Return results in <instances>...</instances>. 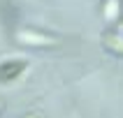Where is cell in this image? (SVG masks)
Returning <instances> with one entry per match:
<instances>
[{
  "instance_id": "obj_1",
  "label": "cell",
  "mask_w": 123,
  "mask_h": 118,
  "mask_svg": "<svg viewBox=\"0 0 123 118\" xmlns=\"http://www.w3.org/2000/svg\"><path fill=\"white\" fill-rule=\"evenodd\" d=\"M28 62L23 58H14V60L0 62V83H12L16 76H21V72L26 69Z\"/></svg>"
},
{
  "instance_id": "obj_2",
  "label": "cell",
  "mask_w": 123,
  "mask_h": 118,
  "mask_svg": "<svg viewBox=\"0 0 123 118\" xmlns=\"http://www.w3.org/2000/svg\"><path fill=\"white\" fill-rule=\"evenodd\" d=\"M105 44H107V49H111V51L123 53V37H118V35L107 33V35H105Z\"/></svg>"
},
{
  "instance_id": "obj_3",
  "label": "cell",
  "mask_w": 123,
  "mask_h": 118,
  "mask_svg": "<svg viewBox=\"0 0 123 118\" xmlns=\"http://www.w3.org/2000/svg\"><path fill=\"white\" fill-rule=\"evenodd\" d=\"M26 118H42V116H40V113H28Z\"/></svg>"
}]
</instances>
